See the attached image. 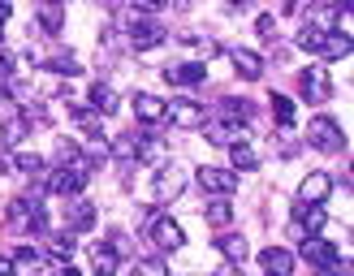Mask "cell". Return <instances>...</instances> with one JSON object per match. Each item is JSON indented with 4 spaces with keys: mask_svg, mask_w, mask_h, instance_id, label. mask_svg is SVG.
I'll return each mask as SVG.
<instances>
[{
    "mask_svg": "<svg viewBox=\"0 0 354 276\" xmlns=\"http://www.w3.org/2000/svg\"><path fill=\"white\" fill-rule=\"evenodd\" d=\"M13 168V160H9V155H0V172H9Z\"/></svg>",
    "mask_w": 354,
    "mask_h": 276,
    "instance_id": "44",
    "label": "cell"
},
{
    "mask_svg": "<svg viewBox=\"0 0 354 276\" xmlns=\"http://www.w3.org/2000/svg\"><path fill=\"white\" fill-rule=\"evenodd\" d=\"M203 134H207V143H216V147H229V143H234V130L221 126V121H203Z\"/></svg>",
    "mask_w": 354,
    "mask_h": 276,
    "instance_id": "26",
    "label": "cell"
},
{
    "mask_svg": "<svg viewBox=\"0 0 354 276\" xmlns=\"http://www.w3.org/2000/svg\"><path fill=\"white\" fill-rule=\"evenodd\" d=\"M216 250L229 259V264H242V259H246V241H242V233H225V237H216Z\"/></svg>",
    "mask_w": 354,
    "mask_h": 276,
    "instance_id": "20",
    "label": "cell"
},
{
    "mask_svg": "<svg viewBox=\"0 0 354 276\" xmlns=\"http://www.w3.org/2000/svg\"><path fill=\"white\" fill-rule=\"evenodd\" d=\"M39 26H44V30H61V13H57V9L48 5V9L39 13Z\"/></svg>",
    "mask_w": 354,
    "mask_h": 276,
    "instance_id": "35",
    "label": "cell"
},
{
    "mask_svg": "<svg viewBox=\"0 0 354 276\" xmlns=\"http://www.w3.org/2000/svg\"><path fill=\"white\" fill-rule=\"evenodd\" d=\"M9 272H13V264H9L5 255H0V276H9Z\"/></svg>",
    "mask_w": 354,
    "mask_h": 276,
    "instance_id": "43",
    "label": "cell"
},
{
    "mask_svg": "<svg viewBox=\"0 0 354 276\" xmlns=\"http://www.w3.org/2000/svg\"><path fill=\"white\" fill-rule=\"evenodd\" d=\"M199 186L212 190L216 199H225V195L238 190V172H229V168H199Z\"/></svg>",
    "mask_w": 354,
    "mask_h": 276,
    "instance_id": "7",
    "label": "cell"
},
{
    "mask_svg": "<svg viewBox=\"0 0 354 276\" xmlns=\"http://www.w3.org/2000/svg\"><path fill=\"white\" fill-rule=\"evenodd\" d=\"M255 30L263 34V39H272V34H277V17H272V13H263L259 22H255Z\"/></svg>",
    "mask_w": 354,
    "mask_h": 276,
    "instance_id": "36",
    "label": "cell"
},
{
    "mask_svg": "<svg viewBox=\"0 0 354 276\" xmlns=\"http://www.w3.org/2000/svg\"><path fill=\"white\" fill-rule=\"evenodd\" d=\"M69 112H74V121H78V130H82L86 138H91V143H95V138H104V130H100V112H91V108H82V103H74V108H69Z\"/></svg>",
    "mask_w": 354,
    "mask_h": 276,
    "instance_id": "17",
    "label": "cell"
},
{
    "mask_svg": "<svg viewBox=\"0 0 354 276\" xmlns=\"http://www.w3.org/2000/svg\"><path fill=\"white\" fill-rule=\"evenodd\" d=\"M307 143L315 151H342L346 147V138H342V126L333 117H315L311 126H307Z\"/></svg>",
    "mask_w": 354,
    "mask_h": 276,
    "instance_id": "1",
    "label": "cell"
},
{
    "mask_svg": "<svg viewBox=\"0 0 354 276\" xmlns=\"http://www.w3.org/2000/svg\"><path fill=\"white\" fill-rule=\"evenodd\" d=\"M151 241H156L160 250H182L186 233H182V224H177V220H169V216H156V220H151Z\"/></svg>",
    "mask_w": 354,
    "mask_h": 276,
    "instance_id": "6",
    "label": "cell"
},
{
    "mask_svg": "<svg viewBox=\"0 0 354 276\" xmlns=\"http://www.w3.org/2000/svg\"><path fill=\"white\" fill-rule=\"evenodd\" d=\"M65 276H82V272H74V268H65Z\"/></svg>",
    "mask_w": 354,
    "mask_h": 276,
    "instance_id": "46",
    "label": "cell"
},
{
    "mask_svg": "<svg viewBox=\"0 0 354 276\" xmlns=\"http://www.w3.org/2000/svg\"><path fill=\"white\" fill-rule=\"evenodd\" d=\"M130 48H138V52H147V48H156L165 39V30L156 26V22H143V17H130Z\"/></svg>",
    "mask_w": 354,
    "mask_h": 276,
    "instance_id": "9",
    "label": "cell"
},
{
    "mask_svg": "<svg viewBox=\"0 0 354 276\" xmlns=\"http://www.w3.org/2000/svg\"><path fill=\"white\" fill-rule=\"evenodd\" d=\"M165 117L173 121L177 130H203V103H194V99H173V103H165Z\"/></svg>",
    "mask_w": 354,
    "mask_h": 276,
    "instance_id": "2",
    "label": "cell"
},
{
    "mask_svg": "<svg viewBox=\"0 0 354 276\" xmlns=\"http://www.w3.org/2000/svg\"><path fill=\"white\" fill-rule=\"evenodd\" d=\"M169 5V0H134V9H143V13H160Z\"/></svg>",
    "mask_w": 354,
    "mask_h": 276,
    "instance_id": "37",
    "label": "cell"
},
{
    "mask_svg": "<svg viewBox=\"0 0 354 276\" xmlns=\"http://www.w3.org/2000/svg\"><path fill=\"white\" fill-rule=\"evenodd\" d=\"M74 246H78V241H74V233H57V237H52V259H69V255H74Z\"/></svg>",
    "mask_w": 354,
    "mask_h": 276,
    "instance_id": "33",
    "label": "cell"
},
{
    "mask_svg": "<svg viewBox=\"0 0 354 276\" xmlns=\"http://www.w3.org/2000/svg\"><path fill=\"white\" fill-rule=\"evenodd\" d=\"M186 190V172L182 168H160L156 172V186H151V199L156 203H169V199H177Z\"/></svg>",
    "mask_w": 354,
    "mask_h": 276,
    "instance_id": "5",
    "label": "cell"
},
{
    "mask_svg": "<svg viewBox=\"0 0 354 276\" xmlns=\"http://www.w3.org/2000/svg\"><path fill=\"white\" fill-rule=\"evenodd\" d=\"M259 264H263L268 276H290L294 272V255L281 250V246H268V250H259Z\"/></svg>",
    "mask_w": 354,
    "mask_h": 276,
    "instance_id": "12",
    "label": "cell"
},
{
    "mask_svg": "<svg viewBox=\"0 0 354 276\" xmlns=\"http://www.w3.org/2000/svg\"><path fill=\"white\" fill-rule=\"evenodd\" d=\"M268 103H272L277 126H281V130H290V126H294V117H298V112H294V99H290V95H272Z\"/></svg>",
    "mask_w": 354,
    "mask_h": 276,
    "instance_id": "22",
    "label": "cell"
},
{
    "mask_svg": "<svg viewBox=\"0 0 354 276\" xmlns=\"http://www.w3.org/2000/svg\"><path fill=\"white\" fill-rule=\"evenodd\" d=\"M320 52H324L328 61H346V57H350V34H346V30H342V34H333V30H328V34H324V43H320Z\"/></svg>",
    "mask_w": 354,
    "mask_h": 276,
    "instance_id": "18",
    "label": "cell"
},
{
    "mask_svg": "<svg viewBox=\"0 0 354 276\" xmlns=\"http://www.w3.org/2000/svg\"><path fill=\"white\" fill-rule=\"evenodd\" d=\"M234 69H238L246 82H255V78L263 74V61L255 57V52H242V48H238V52H234Z\"/></svg>",
    "mask_w": 354,
    "mask_h": 276,
    "instance_id": "19",
    "label": "cell"
},
{
    "mask_svg": "<svg viewBox=\"0 0 354 276\" xmlns=\"http://www.w3.org/2000/svg\"><path fill=\"white\" fill-rule=\"evenodd\" d=\"M9 13H13V9H9V0H0V26L9 22Z\"/></svg>",
    "mask_w": 354,
    "mask_h": 276,
    "instance_id": "41",
    "label": "cell"
},
{
    "mask_svg": "<svg viewBox=\"0 0 354 276\" xmlns=\"http://www.w3.org/2000/svg\"><path fill=\"white\" fill-rule=\"evenodd\" d=\"M65 216H69V229H91V224H95V207L86 199H74L65 207Z\"/></svg>",
    "mask_w": 354,
    "mask_h": 276,
    "instance_id": "16",
    "label": "cell"
},
{
    "mask_svg": "<svg viewBox=\"0 0 354 276\" xmlns=\"http://www.w3.org/2000/svg\"><path fill=\"white\" fill-rule=\"evenodd\" d=\"M30 276H57V268H52V264H39V268H35Z\"/></svg>",
    "mask_w": 354,
    "mask_h": 276,
    "instance_id": "40",
    "label": "cell"
},
{
    "mask_svg": "<svg viewBox=\"0 0 354 276\" xmlns=\"http://www.w3.org/2000/svg\"><path fill=\"white\" fill-rule=\"evenodd\" d=\"M298 224L311 229V233H320L324 229V212H320V207H298Z\"/></svg>",
    "mask_w": 354,
    "mask_h": 276,
    "instance_id": "30",
    "label": "cell"
},
{
    "mask_svg": "<svg viewBox=\"0 0 354 276\" xmlns=\"http://www.w3.org/2000/svg\"><path fill=\"white\" fill-rule=\"evenodd\" d=\"M9 224H13L17 233L44 229V207L35 203V199H13V203H9Z\"/></svg>",
    "mask_w": 354,
    "mask_h": 276,
    "instance_id": "3",
    "label": "cell"
},
{
    "mask_svg": "<svg viewBox=\"0 0 354 276\" xmlns=\"http://www.w3.org/2000/svg\"><path fill=\"white\" fill-rule=\"evenodd\" d=\"M13 168H17V172H26V177H39V181H44V172H48L44 160H39L35 151H17V155H13Z\"/></svg>",
    "mask_w": 354,
    "mask_h": 276,
    "instance_id": "21",
    "label": "cell"
},
{
    "mask_svg": "<svg viewBox=\"0 0 354 276\" xmlns=\"http://www.w3.org/2000/svg\"><path fill=\"white\" fill-rule=\"evenodd\" d=\"M134 276H169V264H160V259H138Z\"/></svg>",
    "mask_w": 354,
    "mask_h": 276,
    "instance_id": "34",
    "label": "cell"
},
{
    "mask_svg": "<svg viewBox=\"0 0 354 276\" xmlns=\"http://www.w3.org/2000/svg\"><path fill=\"white\" fill-rule=\"evenodd\" d=\"M134 112H138V121H143V126H156V121H165V99L138 91V95H134Z\"/></svg>",
    "mask_w": 354,
    "mask_h": 276,
    "instance_id": "13",
    "label": "cell"
},
{
    "mask_svg": "<svg viewBox=\"0 0 354 276\" xmlns=\"http://www.w3.org/2000/svg\"><path fill=\"white\" fill-rule=\"evenodd\" d=\"M221 117L238 121V130H242V121L251 117V99H221Z\"/></svg>",
    "mask_w": 354,
    "mask_h": 276,
    "instance_id": "24",
    "label": "cell"
},
{
    "mask_svg": "<svg viewBox=\"0 0 354 276\" xmlns=\"http://www.w3.org/2000/svg\"><path fill=\"white\" fill-rule=\"evenodd\" d=\"M113 155H117V160H138V134L130 130V134L113 138Z\"/></svg>",
    "mask_w": 354,
    "mask_h": 276,
    "instance_id": "25",
    "label": "cell"
},
{
    "mask_svg": "<svg viewBox=\"0 0 354 276\" xmlns=\"http://www.w3.org/2000/svg\"><path fill=\"white\" fill-rule=\"evenodd\" d=\"M0 138H5L9 147H17V143L26 138V121H22V117H9L5 126H0Z\"/></svg>",
    "mask_w": 354,
    "mask_h": 276,
    "instance_id": "27",
    "label": "cell"
},
{
    "mask_svg": "<svg viewBox=\"0 0 354 276\" xmlns=\"http://www.w3.org/2000/svg\"><path fill=\"white\" fill-rule=\"evenodd\" d=\"M229 5H234V9H242V5H251V0H229Z\"/></svg>",
    "mask_w": 354,
    "mask_h": 276,
    "instance_id": "45",
    "label": "cell"
},
{
    "mask_svg": "<svg viewBox=\"0 0 354 276\" xmlns=\"http://www.w3.org/2000/svg\"><path fill=\"white\" fill-rule=\"evenodd\" d=\"M117 250L113 246H95V268H100V276H113V268H117Z\"/></svg>",
    "mask_w": 354,
    "mask_h": 276,
    "instance_id": "31",
    "label": "cell"
},
{
    "mask_svg": "<svg viewBox=\"0 0 354 276\" xmlns=\"http://www.w3.org/2000/svg\"><path fill=\"white\" fill-rule=\"evenodd\" d=\"M324 34H328V30H320V26H303V30H298V48H307V52H320Z\"/></svg>",
    "mask_w": 354,
    "mask_h": 276,
    "instance_id": "29",
    "label": "cell"
},
{
    "mask_svg": "<svg viewBox=\"0 0 354 276\" xmlns=\"http://www.w3.org/2000/svg\"><path fill=\"white\" fill-rule=\"evenodd\" d=\"M117 108H121V103H117V91H113L109 82H95V86H91V112H100V117H113Z\"/></svg>",
    "mask_w": 354,
    "mask_h": 276,
    "instance_id": "15",
    "label": "cell"
},
{
    "mask_svg": "<svg viewBox=\"0 0 354 276\" xmlns=\"http://www.w3.org/2000/svg\"><path fill=\"white\" fill-rule=\"evenodd\" d=\"M48 69H52V74H65V78L82 74V69H78V57H69V52H65V57H52V61H48Z\"/></svg>",
    "mask_w": 354,
    "mask_h": 276,
    "instance_id": "32",
    "label": "cell"
},
{
    "mask_svg": "<svg viewBox=\"0 0 354 276\" xmlns=\"http://www.w3.org/2000/svg\"><path fill=\"white\" fill-rule=\"evenodd\" d=\"M303 259H307V264H315V268H328V264H337V246L324 241V237H307L303 241Z\"/></svg>",
    "mask_w": 354,
    "mask_h": 276,
    "instance_id": "11",
    "label": "cell"
},
{
    "mask_svg": "<svg viewBox=\"0 0 354 276\" xmlns=\"http://www.w3.org/2000/svg\"><path fill=\"white\" fill-rule=\"evenodd\" d=\"M39 264H44V259H39V255H35L30 246H22V250H17V255H13V268H17V276H30V272H35V268H39Z\"/></svg>",
    "mask_w": 354,
    "mask_h": 276,
    "instance_id": "28",
    "label": "cell"
},
{
    "mask_svg": "<svg viewBox=\"0 0 354 276\" xmlns=\"http://www.w3.org/2000/svg\"><path fill=\"white\" fill-rule=\"evenodd\" d=\"M203 220L212 224V229H225V224L234 220V207H229L225 199H216V203H207V212H203Z\"/></svg>",
    "mask_w": 354,
    "mask_h": 276,
    "instance_id": "23",
    "label": "cell"
},
{
    "mask_svg": "<svg viewBox=\"0 0 354 276\" xmlns=\"http://www.w3.org/2000/svg\"><path fill=\"white\" fill-rule=\"evenodd\" d=\"M303 95H307L311 103H324V99L333 95V82H328V69H324V65H311L307 74H303Z\"/></svg>",
    "mask_w": 354,
    "mask_h": 276,
    "instance_id": "8",
    "label": "cell"
},
{
    "mask_svg": "<svg viewBox=\"0 0 354 276\" xmlns=\"http://www.w3.org/2000/svg\"><path fill=\"white\" fill-rule=\"evenodd\" d=\"M221 276H242V264H229V268H225Z\"/></svg>",
    "mask_w": 354,
    "mask_h": 276,
    "instance_id": "42",
    "label": "cell"
},
{
    "mask_svg": "<svg viewBox=\"0 0 354 276\" xmlns=\"http://www.w3.org/2000/svg\"><path fill=\"white\" fill-rule=\"evenodd\" d=\"M203 74H207L203 65H169L165 69V82H173V86H199Z\"/></svg>",
    "mask_w": 354,
    "mask_h": 276,
    "instance_id": "14",
    "label": "cell"
},
{
    "mask_svg": "<svg viewBox=\"0 0 354 276\" xmlns=\"http://www.w3.org/2000/svg\"><path fill=\"white\" fill-rule=\"evenodd\" d=\"M229 155H234V168H242V172H251V168L259 164V155H255V147H251V130H234Z\"/></svg>",
    "mask_w": 354,
    "mask_h": 276,
    "instance_id": "10",
    "label": "cell"
},
{
    "mask_svg": "<svg viewBox=\"0 0 354 276\" xmlns=\"http://www.w3.org/2000/svg\"><path fill=\"white\" fill-rule=\"evenodd\" d=\"M320 276H350V264L342 259V264H328V268H320Z\"/></svg>",
    "mask_w": 354,
    "mask_h": 276,
    "instance_id": "38",
    "label": "cell"
},
{
    "mask_svg": "<svg viewBox=\"0 0 354 276\" xmlns=\"http://www.w3.org/2000/svg\"><path fill=\"white\" fill-rule=\"evenodd\" d=\"M9 74H13V57H9V52H0V82H9Z\"/></svg>",
    "mask_w": 354,
    "mask_h": 276,
    "instance_id": "39",
    "label": "cell"
},
{
    "mask_svg": "<svg viewBox=\"0 0 354 276\" xmlns=\"http://www.w3.org/2000/svg\"><path fill=\"white\" fill-rule=\"evenodd\" d=\"M48 5H57V0H48Z\"/></svg>",
    "mask_w": 354,
    "mask_h": 276,
    "instance_id": "47",
    "label": "cell"
},
{
    "mask_svg": "<svg viewBox=\"0 0 354 276\" xmlns=\"http://www.w3.org/2000/svg\"><path fill=\"white\" fill-rule=\"evenodd\" d=\"M328 195H333V177H328V172H307L303 186H298V203H303V207H320Z\"/></svg>",
    "mask_w": 354,
    "mask_h": 276,
    "instance_id": "4",
    "label": "cell"
}]
</instances>
